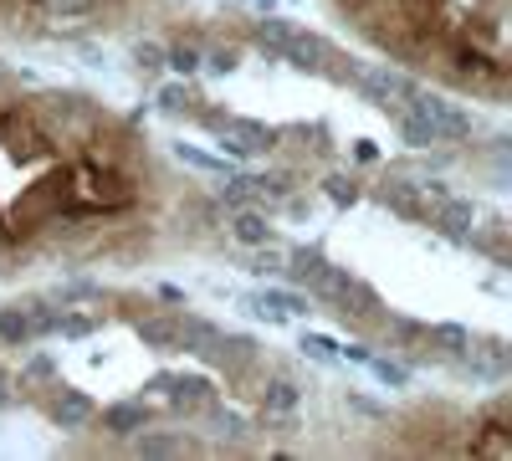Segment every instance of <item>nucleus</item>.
Returning <instances> with one entry per match:
<instances>
[{
	"label": "nucleus",
	"mask_w": 512,
	"mask_h": 461,
	"mask_svg": "<svg viewBox=\"0 0 512 461\" xmlns=\"http://www.w3.org/2000/svg\"><path fill=\"white\" fill-rule=\"evenodd\" d=\"M175 154H180V164H190V170H205V175H231V170H226V159H216V154H200V149H185V144H180Z\"/></svg>",
	"instance_id": "nucleus-35"
},
{
	"label": "nucleus",
	"mask_w": 512,
	"mask_h": 461,
	"mask_svg": "<svg viewBox=\"0 0 512 461\" xmlns=\"http://www.w3.org/2000/svg\"><path fill=\"white\" fill-rule=\"evenodd\" d=\"M364 369L374 374L384 390H410V364H400V359H369Z\"/></svg>",
	"instance_id": "nucleus-27"
},
{
	"label": "nucleus",
	"mask_w": 512,
	"mask_h": 461,
	"mask_svg": "<svg viewBox=\"0 0 512 461\" xmlns=\"http://www.w3.org/2000/svg\"><path fill=\"white\" fill-rule=\"evenodd\" d=\"M400 108H410V113H420L425 123L436 129V144H461V139H472L477 134V118L466 113L461 103H446V98H436V93H410Z\"/></svg>",
	"instance_id": "nucleus-2"
},
{
	"label": "nucleus",
	"mask_w": 512,
	"mask_h": 461,
	"mask_svg": "<svg viewBox=\"0 0 512 461\" xmlns=\"http://www.w3.org/2000/svg\"><path fill=\"white\" fill-rule=\"evenodd\" d=\"M139 344L154 354H175L180 349V318H164V313L139 318Z\"/></svg>",
	"instance_id": "nucleus-15"
},
{
	"label": "nucleus",
	"mask_w": 512,
	"mask_h": 461,
	"mask_svg": "<svg viewBox=\"0 0 512 461\" xmlns=\"http://www.w3.org/2000/svg\"><path fill=\"white\" fill-rule=\"evenodd\" d=\"M267 308H277L282 318H308L313 313V298L308 292H287V287H267V292H256Z\"/></svg>",
	"instance_id": "nucleus-22"
},
{
	"label": "nucleus",
	"mask_w": 512,
	"mask_h": 461,
	"mask_svg": "<svg viewBox=\"0 0 512 461\" xmlns=\"http://www.w3.org/2000/svg\"><path fill=\"white\" fill-rule=\"evenodd\" d=\"M338 354H349L354 364H369V359H374V349H369V344H349V349H338Z\"/></svg>",
	"instance_id": "nucleus-42"
},
{
	"label": "nucleus",
	"mask_w": 512,
	"mask_h": 461,
	"mask_svg": "<svg viewBox=\"0 0 512 461\" xmlns=\"http://www.w3.org/2000/svg\"><path fill=\"white\" fill-rule=\"evenodd\" d=\"M292 21L287 16H277V11H262L251 21V47L262 52V57H272V62H282V52H287V41H292Z\"/></svg>",
	"instance_id": "nucleus-11"
},
{
	"label": "nucleus",
	"mask_w": 512,
	"mask_h": 461,
	"mask_svg": "<svg viewBox=\"0 0 512 461\" xmlns=\"http://www.w3.org/2000/svg\"><path fill=\"white\" fill-rule=\"evenodd\" d=\"M297 349H303L308 359H318V364H333L338 359V344L323 339V333H303V344H297Z\"/></svg>",
	"instance_id": "nucleus-36"
},
{
	"label": "nucleus",
	"mask_w": 512,
	"mask_h": 461,
	"mask_svg": "<svg viewBox=\"0 0 512 461\" xmlns=\"http://www.w3.org/2000/svg\"><path fill=\"white\" fill-rule=\"evenodd\" d=\"M154 103H159V113H195L200 98L185 88V77H180V82H164V88L154 93Z\"/></svg>",
	"instance_id": "nucleus-26"
},
{
	"label": "nucleus",
	"mask_w": 512,
	"mask_h": 461,
	"mask_svg": "<svg viewBox=\"0 0 512 461\" xmlns=\"http://www.w3.org/2000/svg\"><path fill=\"white\" fill-rule=\"evenodd\" d=\"M52 374H57L52 354H31V359H26V380H52Z\"/></svg>",
	"instance_id": "nucleus-39"
},
{
	"label": "nucleus",
	"mask_w": 512,
	"mask_h": 461,
	"mask_svg": "<svg viewBox=\"0 0 512 461\" xmlns=\"http://www.w3.org/2000/svg\"><path fill=\"white\" fill-rule=\"evenodd\" d=\"M0 144H6L11 154L21 159H36V154H47V129L36 123V113H21V108H6L0 113Z\"/></svg>",
	"instance_id": "nucleus-4"
},
{
	"label": "nucleus",
	"mask_w": 512,
	"mask_h": 461,
	"mask_svg": "<svg viewBox=\"0 0 512 461\" xmlns=\"http://www.w3.org/2000/svg\"><path fill=\"white\" fill-rule=\"evenodd\" d=\"M210 359H221L231 374H241V369L256 359V339H246V333H221L216 349H210Z\"/></svg>",
	"instance_id": "nucleus-18"
},
{
	"label": "nucleus",
	"mask_w": 512,
	"mask_h": 461,
	"mask_svg": "<svg viewBox=\"0 0 512 461\" xmlns=\"http://www.w3.org/2000/svg\"><path fill=\"white\" fill-rule=\"evenodd\" d=\"M374 195H379V205H390V211L405 216V221H425V211H431L425 190H420L415 180H405V175H384Z\"/></svg>",
	"instance_id": "nucleus-7"
},
{
	"label": "nucleus",
	"mask_w": 512,
	"mask_h": 461,
	"mask_svg": "<svg viewBox=\"0 0 512 461\" xmlns=\"http://www.w3.org/2000/svg\"><path fill=\"white\" fill-rule=\"evenodd\" d=\"M200 67L216 72V77H231V72L241 67V47H210V52L200 57Z\"/></svg>",
	"instance_id": "nucleus-33"
},
{
	"label": "nucleus",
	"mask_w": 512,
	"mask_h": 461,
	"mask_svg": "<svg viewBox=\"0 0 512 461\" xmlns=\"http://www.w3.org/2000/svg\"><path fill=\"white\" fill-rule=\"evenodd\" d=\"M221 211H241V205H256V195H251V175H226V185H221Z\"/></svg>",
	"instance_id": "nucleus-31"
},
{
	"label": "nucleus",
	"mask_w": 512,
	"mask_h": 461,
	"mask_svg": "<svg viewBox=\"0 0 512 461\" xmlns=\"http://www.w3.org/2000/svg\"><path fill=\"white\" fill-rule=\"evenodd\" d=\"M21 313L31 323V339H52V333H57V308L52 303H26Z\"/></svg>",
	"instance_id": "nucleus-32"
},
{
	"label": "nucleus",
	"mask_w": 512,
	"mask_h": 461,
	"mask_svg": "<svg viewBox=\"0 0 512 461\" xmlns=\"http://www.w3.org/2000/svg\"><path fill=\"white\" fill-rule=\"evenodd\" d=\"M93 421L103 426V436H113V441H128L134 431H144L149 426V405L144 400H113V405H103Z\"/></svg>",
	"instance_id": "nucleus-9"
},
{
	"label": "nucleus",
	"mask_w": 512,
	"mask_h": 461,
	"mask_svg": "<svg viewBox=\"0 0 512 461\" xmlns=\"http://www.w3.org/2000/svg\"><path fill=\"white\" fill-rule=\"evenodd\" d=\"M256 257H251V267L246 272H256V277H282V262H287V251L277 246V241H262V246H251Z\"/></svg>",
	"instance_id": "nucleus-30"
},
{
	"label": "nucleus",
	"mask_w": 512,
	"mask_h": 461,
	"mask_svg": "<svg viewBox=\"0 0 512 461\" xmlns=\"http://www.w3.org/2000/svg\"><path fill=\"white\" fill-rule=\"evenodd\" d=\"M210 400H216V385L205 374H175V385H169V405L175 410H205Z\"/></svg>",
	"instance_id": "nucleus-16"
},
{
	"label": "nucleus",
	"mask_w": 512,
	"mask_h": 461,
	"mask_svg": "<svg viewBox=\"0 0 512 461\" xmlns=\"http://www.w3.org/2000/svg\"><path fill=\"white\" fill-rule=\"evenodd\" d=\"M354 159H359V164H374V159H379V144H374V139H354Z\"/></svg>",
	"instance_id": "nucleus-40"
},
{
	"label": "nucleus",
	"mask_w": 512,
	"mask_h": 461,
	"mask_svg": "<svg viewBox=\"0 0 512 461\" xmlns=\"http://www.w3.org/2000/svg\"><path fill=\"white\" fill-rule=\"evenodd\" d=\"M425 344H436L441 354L461 359L466 349H472V333H466L461 323H431V328H425Z\"/></svg>",
	"instance_id": "nucleus-21"
},
{
	"label": "nucleus",
	"mask_w": 512,
	"mask_h": 461,
	"mask_svg": "<svg viewBox=\"0 0 512 461\" xmlns=\"http://www.w3.org/2000/svg\"><path fill=\"white\" fill-rule=\"evenodd\" d=\"M236 6H256V11H272V0H236Z\"/></svg>",
	"instance_id": "nucleus-44"
},
{
	"label": "nucleus",
	"mask_w": 512,
	"mask_h": 461,
	"mask_svg": "<svg viewBox=\"0 0 512 461\" xmlns=\"http://www.w3.org/2000/svg\"><path fill=\"white\" fill-rule=\"evenodd\" d=\"M425 216H431V226L446 241H456V246H466V241H472V231H477V205L466 200V195H441L436 211H425Z\"/></svg>",
	"instance_id": "nucleus-5"
},
{
	"label": "nucleus",
	"mask_w": 512,
	"mask_h": 461,
	"mask_svg": "<svg viewBox=\"0 0 512 461\" xmlns=\"http://www.w3.org/2000/svg\"><path fill=\"white\" fill-rule=\"evenodd\" d=\"M210 421H216V436H221L226 446H236V441H246V436H251V426L241 421V415H236V410H221L216 400H210Z\"/></svg>",
	"instance_id": "nucleus-28"
},
{
	"label": "nucleus",
	"mask_w": 512,
	"mask_h": 461,
	"mask_svg": "<svg viewBox=\"0 0 512 461\" xmlns=\"http://www.w3.org/2000/svg\"><path fill=\"white\" fill-rule=\"evenodd\" d=\"M323 267H328L323 246H292L287 262H282V277H287L292 287H313V282L323 277Z\"/></svg>",
	"instance_id": "nucleus-14"
},
{
	"label": "nucleus",
	"mask_w": 512,
	"mask_h": 461,
	"mask_svg": "<svg viewBox=\"0 0 512 461\" xmlns=\"http://www.w3.org/2000/svg\"><path fill=\"white\" fill-rule=\"evenodd\" d=\"M282 62H287V67H297V72H328V41L297 26V31H292V41H287V52H282Z\"/></svg>",
	"instance_id": "nucleus-13"
},
{
	"label": "nucleus",
	"mask_w": 512,
	"mask_h": 461,
	"mask_svg": "<svg viewBox=\"0 0 512 461\" xmlns=\"http://www.w3.org/2000/svg\"><path fill=\"white\" fill-rule=\"evenodd\" d=\"M216 339H221V328L210 323V318H180V349H190V354L210 359V349H216Z\"/></svg>",
	"instance_id": "nucleus-19"
},
{
	"label": "nucleus",
	"mask_w": 512,
	"mask_h": 461,
	"mask_svg": "<svg viewBox=\"0 0 512 461\" xmlns=\"http://www.w3.org/2000/svg\"><path fill=\"white\" fill-rule=\"evenodd\" d=\"M349 405H354L359 415H369V421H379V415H384V410H379L374 400H364V395H349Z\"/></svg>",
	"instance_id": "nucleus-41"
},
{
	"label": "nucleus",
	"mask_w": 512,
	"mask_h": 461,
	"mask_svg": "<svg viewBox=\"0 0 512 461\" xmlns=\"http://www.w3.org/2000/svg\"><path fill=\"white\" fill-rule=\"evenodd\" d=\"M47 415H52V426H62V431H82V426H93L98 405H93V395H82L77 385H52Z\"/></svg>",
	"instance_id": "nucleus-6"
},
{
	"label": "nucleus",
	"mask_w": 512,
	"mask_h": 461,
	"mask_svg": "<svg viewBox=\"0 0 512 461\" xmlns=\"http://www.w3.org/2000/svg\"><path fill=\"white\" fill-rule=\"evenodd\" d=\"M395 129H400V144L405 149H431L436 144V129L420 113H410V108H395Z\"/></svg>",
	"instance_id": "nucleus-20"
},
{
	"label": "nucleus",
	"mask_w": 512,
	"mask_h": 461,
	"mask_svg": "<svg viewBox=\"0 0 512 461\" xmlns=\"http://www.w3.org/2000/svg\"><path fill=\"white\" fill-rule=\"evenodd\" d=\"M128 446H134V456H185L190 451V441L180 431H149V426L128 436Z\"/></svg>",
	"instance_id": "nucleus-17"
},
{
	"label": "nucleus",
	"mask_w": 512,
	"mask_h": 461,
	"mask_svg": "<svg viewBox=\"0 0 512 461\" xmlns=\"http://www.w3.org/2000/svg\"><path fill=\"white\" fill-rule=\"evenodd\" d=\"M0 344H6V349H31L36 344L21 308H0Z\"/></svg>",
	"instance_id": "nucleus-23"
},
{
	"label": "nucleus",
	"mask_w": 512,
	"mask_h": 461,
	"mask_svg": "<svg viewBox=\"0 0 512 461\" xmlns=\"http://www.w3.org/2000/svg\"><path fill=\"white\" fill-rule=\"evenodd\" d=\"M67 175H52V180H41V185H31L21 200H16V211H11V221H16V231L21 226H36V221H62V200H67Z\"/></svg>",
	"instance_id": "nucleus-3"
},
{
	"label": "nucleus",
	"mask_w": 512,
	"mask_h": 461,
	"mask_svg": "<svg viewBox=\"0 0 512 461\" xmlns=\"http://www.w3.org/2000/svg\"><path fill=\"white\" fill-rule=\"evenodd\" d=\"M354 77V93L369 103V108H384V113H395L420 82L410 77V72H400V67H390V62H369V67H359V72H349Z\"/></svg>",
	"instance_id": "nucleus-1"
},
{
	"label": "nucleus",
	"mask_w": 512,
	"mask_h": 461,
	"mask_svg": "<svg viewBox=\"0 0 512 461\" xmlns=\"http://www.w3.org/2000/svg\"><path fill=\"white\" fill-rule=\"evenodd\" d=\"M328 303H333V313H338V318H374V313H379V292L349 272V277H344V287H338Z\"/></svg>",
	"instance_id": "nucleus-12"
},
{
	"label": "nucleus",
	"mask_w": 512,
	"mask_h": 461,
	"mask_svg": "<svg viewBox=\"0 0 512 461\" xmlns=\"http://www.w3.org/2000/svg\"><path fill=\"white\" fill-rule=\"evenodd\" d=\"M16 405V385L6 380V374H0V410H11Z\"/></svg>",
	"instance_id": "nucleus-43"
},
{
	"label": "nucleus",
	"mask_w": 512,
	"mask_h": 461,
	"mask_svg": "<svg viewBox=\"0 0 512 461\" xmlns=\"http://www.w3.org/2000/svg\"><path fill=\"white\" fill-rule=\"evenodd\" d=\"M103 11V0H47L52 21H93Z\"/></svg>",
	"instance_id": "nucleus-29"
},
{
	"label": "nucleus",
	"mask_w": 512,
	"mask_h": 461,
	"mask_svg": "<svg viewBox=\"0 0 512 461\" xmlns=\"http://www.w3.org/2000/svg\"><path fill=\"white\" fill-rule=\"evenodd\" d=\"M323 195H328V205H338V211H349V205L364 200V190H359L354 175H323Z\"/></svg>",
	"instance_id": "nucleus-24"
},
{
	"label": "nucleus",
	"mask_w": 512,
	"mask_h": 461,
	"mask_svg": "<svg viewBox=\"0 0 512 461\" xmlns=\"http://www.w3.org/2000/svg\"><path fill=\"white\" fill-rule=\"evenodd\" d=\"M57 298H62V303H98L103 287H98V282H62Z\"/></svg>",
	"instance_id": "nucleus-37"
},
{
	"label": "nucleus",
	"mask_w": 512,
	"mask_h": 461,
	"mask_svg": "<svg viewBox=\"0 0 512 461\" xmlns=\"http://www.w3.org/2000/svg\"><path fill=\"white\" fill-rule=\"evenodd\" d=\"M256 400H262V410L272 415V421H292V415L303 410L308 390L297 385V380H287V374H272V380H262V390H256Z\"/></svg>",
	"instance_id": "nucleus-8"
},
{
	"label": "nucleus",
	"mask_w": 512,
	"mask_h": 461,
	"mask_svg": "<svg viewBox=\"0 0 512 461\" xmlns=\"http://www.w3.org/2000/svg\"><path fill=\"white\" fill-rule=\"evenodd\" d=\"M338 6H359V0H338Z\"/></svg>",
	"instance_id": "nucleus-45"
},
{
	"label": "nucleus",
	"mask_w": 512,
	"mask_h": 461,
	"mask_svg": "<svg viewBox=\"0 0 512 461\" xmlns=\"http://www.w3.org/2000/svg\"><path fill=\"white\" fill-rule=\"evenodd\" d=\"M134 62H139V72H159L164 67V47H159V41H139Z\"/></svg>",
	"instance_id": "nucleus-38"
},
{
	"label": "nucleus",
	"mask_w": 512,
	"mask_h": 461,
	"mask_svg": "<svg viewBox=\"0 0 512 461\" xmlns=\"http://www.w3.org/2000/svg\"><path fill=\"white\" fill-rule=\"evenodd\" d=\"M93 328H98V323H93L88 313H57V333H62V339H72V344H77V339H93Z\"/></svg>",
	"instance_id": "nucleus-34"
},
{
	"label": "nucleus",
	"mask_w": 512,
	"mask_h": 461,
	"mask_svg": "<svg viewBox=\"0 0 512 461\" xmlns=\"http://www.w3.org/2000/svg\"><path fill=\"white\" fill-rule=\"evenodd\" d=\"M200 57H205L200 41H175V47H164V67H175L180 77H195L200 72Z\"/></svg>",
	"instance_id": "nucleus-25"
},
{
	"label": "nucleus",
	"mask_w": 512,
	"mask_h": 461,
	"mask_svg": "<svg viewBox=\"0 0 512 461\" xmlns=\"http://www.w3.org/2000/svg\"><path fill=\"white\" fill-rule=\"evenodd\" d=\"M226 236L236 241V246H262V241H272V216L262 211V205H241V211H226Z\"/></svg>",
	"instance_id": "nucleus-10"
}]
</instances>
